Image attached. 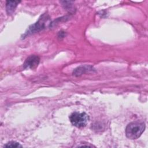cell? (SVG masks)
Here are the masks:
<instances>
[{
	"label": "cell",
	"instance_id": "cell-6",
	"mask_svg": "<svg viewBox=\"0 0 148 148\" xmlns=\"http://www.w3.org/2000/svg\"><path fill=\"white\" fill-rule=\"evenodd\" d=\"M93 70L92 68L90 66H82L75 69L73 72V74L75 76H79L87 71H91Z\"/></svg>",
	"mask_w": 148,
	"mask_h": 148
},
{
	"label": "cell",
	"instance_id": "cell-5",
	"mask_svg": "<svg viewBox=\"0 0 148 148\" xmlns=\"http://www.w3.org/2000/svg\"><path fill=\"white\" fill-rule=\"evenodd\" d=\"M20 2V1H7L6 3V8L7 13L9 14L13 13L15 10V9L17 7V5Z\"/></svg>",
	"mask_w": 148,
	"mask_h": 148
},
{
	"label": "cell",
	"instance_id": "cell-3",
	"mask_svg": "<svg viewBox=\"0 0 148 148\" xmlns=\"http://www.w3.org/2000/svg\"><path fill=\"white\" fill-rule=\"evenodd\" d=\"M40 61V58L38 56L36 55H31L29 56L25 60L23 67L24 69H34L36 68Z\"/></svg>",
	"mask_w": 148,
	"mask_h": 148
},
{
	"label": "cell",
	"instance_id": "cell-4",
	"mask_svg": "<svg viewBox=\"0 0 148 148\" xmlns=\"http://www.w3.org/2000/svg\"><path fill=\"white\" fill-rule=\"evenodd\" d=\"M49 18H47V16L45 17H44V16H42V18H40L36 24L32 25L31 27H29L27 34L34 33L35 32H38L46 26V24H47L46 23L47 22Z\"/></svg>",
	"mask_w": 148,
	"mask_h": 148
},
{
	"label": "cell",
	"instance_id": "cell-1",
	"mask_svg": "<svg viewBox=\"0 0 148 148\" xmlns=\"http://www.w3.org/2000/svg\"><path fill=\"white\" fill-rule=\"evenodd\" d=\"M145 129L143 122L134 121L129 123L125 128L126 136L130 139H136L140 136Z\"/></svg>",
	"mask_w": 148,
	"mask_h": 148
},
{
	"label": "cell",
	"instance_id": "cell-2",
	"mask_svg": "<svg viewBox=\"0 0 148 148\" xmlns=\"http://www.w3.org/2000/svg\"><path fill=\"white\" fill-rule=\"evenodd\" d=\"M69 120L73 125L77 128H83L87 125L89 117L85 112H75L69 116Z\"/></svg>",
	"mask_w": 148,
	"mask_h": 148
},
{
	"label": "cell",
	"instance_id": "cell-7",
	"mask_svg": "<svg viewBox=\"0 0 148 148\" xmlns=\"http://www.w3.org/2000/svg\"><path fill=\"white\" fill-rule=\"evenodd\" d=\"M5 147H21L22 146L16 141H10L4 145Z\"/></svg>",
	"mask_w": 148,
	"mask_h": 148
}]
</instances>
